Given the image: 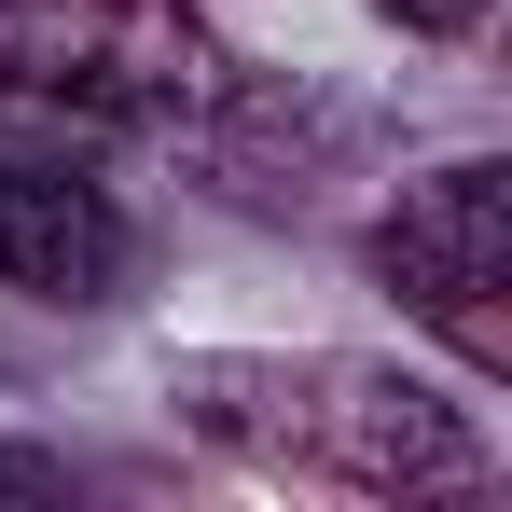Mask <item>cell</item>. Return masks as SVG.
I'll use <instances>...</instances> for the list:
<instances>
[{"label":"cell","mask_w":512,"mask_h":512,"mask_svg":"<svg viewBox=\"0 0 512 512\" xmlns=\"http://www.w3.org/2000/svg\"><path fill=\"white\" fill-rule=\"evenodd\" d=\"M208 42L180 0H0V97L14 111H84V125H167L208 97Z\"/></svg>","instance_id":"1"},{"label":"cell","mask_w":512,"mask_h":512,"mask_svg":"<svg viewBox=\"0 0 512 512\" xmlns=\"http://www.w3.org/2000/svg\"><path fill=\"white\" fill-rule=\"evenodd\" d=\"M374 277L416 305L471 374H512V167H429L374 222Z\"/></svg>","instance_id":"2"},{"label":"cell","mask_w":512,"mask_h":512,"mask_svg":"<svg viewBox=\"0 0 512 512\" xmlns=\"http://www.w3.org/2000/svg\"><path fill=\"white\" fill-rule=\"evenodd\" d=\"M305 388H319V402H277V416H263V443H277L291 471H333V485H471V471H485L471 416L429 402L416 374L319 360Z\"/></svg>","instance_id":"3"},{"label":"cell","mask_w":512,"mask_h":512,"mask_svg":"<svg viewBox=\"0 0 512 512\" xmlns=\"http://www.w3.org/2000/svg\"><path fill=\"white\" fill-rule=\"evenodd\" d=\"M125 208L70 167H28V153H0V291H28V305H111L125 291Z\"/></svg>","instance_id":"4"},{"label":"cell","mask_w":512,"mask_h":512,"mask_svg":"<svg viewBox=\"0 0 512 512\" xmlns=\"http://www.w3.org/2000/svg\"><path fill=\"white\" fill-rule=\"evenodd\" d=\"M388 14H402L416 42H471V28H485V0H388Z\"/></svg>","instance_id":"5"}]
</instances>
